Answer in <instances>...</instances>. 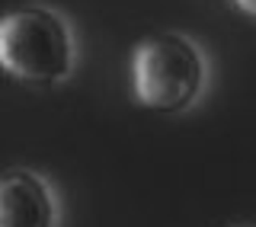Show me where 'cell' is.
<instances>
[{"label":"cell","instance_id":"cell-3","mask_svg":"<svg viewBox=\"0 0 256 227\" xmlns=\"http://www.w3.org/2000/svg\"><path fill=\"white\" fill-rule=\"evenodd\" d=\"M58 208L45 180L29 170L0 173V227H54Z\"/></svg>","mask_w":256,"mask_h":227},{"label":"cell","instance_id":"cell-2","mask_svg":"<svg viewBox=\"0 0 256 227\" xmlns=\"http://www.w3.org/2000/svg\"><path fill=\"white\" fill-rule=\"evenodd\" d=\"M205 58L196 42L180 32H160L134 48L132 58V90L134 100L150 112L189 109L205 86Z\"/></svg>","mask_w":256,"mask_h":227},{"label":"cell","instance_id":"cell-4","mask_svg":"<svg viewBox=\"0 0 256 227\" xmlns=\"http://www.w3.org/2000/svg\"><path fill=\"white\" fill-rule=\"evenodd\" d=\"M237 4V10L244 13V16H250V20L256 22V0H234Z\"/></svg>","mask_w":256,"mask_h":227},{"label":"cell","instance_id":"cell-1","mask_svg":"<svg viewBox=\"0 0 256 227\" xmlns=\"http://www.w3.org/2000/svg\"><path fill=\"white\" fill-rule=\"evenodd\" d=\"M0 68L22 84H61L74 68V36L48 6L0 16Z\"/></svg>","mask_w":256,"mask_h":227}]
</instances>
